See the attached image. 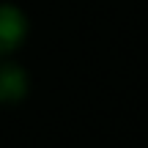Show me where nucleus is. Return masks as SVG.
<instances>
[{"instance_id":"f257e3e1","label":"nucleus","mask_w":148,"mask_h":148,"mask_svg":"<svg viewBox=\"0 0 148 148\" xmlns=\"http://www.w3.org/2000/svg\"><path fill=\"white\" fill-rule=\"evenodd\" d=\"M30 38V16L14 0H0V58H14Z\"/></svg>"},{"instance_id":"f03ea898","label":"nucleus","mask_w":148,"mask_h":148,"mask_svg":"<svg viewBox=\"0 0 148 148\" xmlns=\"http://www.w3.org/2000/svg\"><path fill=\"white\" fill-rule=\"evenodd\" d=\"M30 71L14 58H0V107H16L30 96Z\"/></svg>"}]
</instances>
